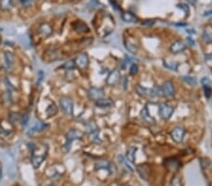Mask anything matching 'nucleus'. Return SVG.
<instances>
[{"instance_id": "f8f14e48", "label": "nucleus", "mask_w": 212, "mask_h": 186, "mask_svg": "<svg viewBox=\"0 0 212 186\" xmlns=\"http://www.w3.org/2000/svg\"><path fill=\"white\" fill-rule=\"evenodd\" d=\"M38 31H39V34L42 35L43 38H48L53 34V28L51 25L47 24V23H43L39 26Z\"/></svg>"}, {"instance_id": "2f4dec72", "label": "nucleus", "mask_w": 212, "mask_h": 186, "mask_svg": "<svg viewBox=\"0 0 212 186\" xmlns=\"http://www.w3.org/2000/svg\"><path fill=\"white\" fill-rule=\"evenodd\" d=\"M28 120H30V117H28V114H24L22 116V120H21V124L23 126H26V124L28 123Z\"/></svg>"}, {"instance_id": "423d86ee", "label": "nucleus", "mask_w": 212, "mask_h": 186, "mask_svg": "<svg viewBox=\"0 0 212 186\" xmlns=\"http://www.w3.org/2000/svg\"><path fill=\"white\" fill-rule=\"evenodd\" d=\"M158 113L161 119L164 120H168L171 119L172 115L173 114V107L169 105L168 103H160L158 107Z\"/></svg>"}, {"instance_id": "412c9836", "label": "nucleus", "mask_w": 212, "mask_h": 186, "mask_svg": "<svg viewBox=\"0 0 212 186\" xmlns=\"http://www.w3.org/2000/svg\"><path fill=\"white\" fill-rule=\"evenodd\" d=\"M111 166V164L107 161V160H101L98 161L95 164V168L96 170H99V169H109V167Z\"/></svg>"}, {"instance_id": "39448f33", "label": "nucleus", "mask_w": 212, "mask_h": 186, "mask_svg": "<svg viewBox=\"0 0 212 186\" xmlns=\"http://www.w3.org/2000/svg\"><path fill=\"white\" fill-rule=\"evenodd\" d=\"M89 63H90V59H89V56L86 53H82L79 56H76V58L75 59V67L78 69L83 71L86 70L87 68L89 67Z\"/></svg>"}, {"instance_id": "58836bf2", "label": "nucleus", "mask_w": 212, "mask_h": 186, "mask_svg": "<svg viewBox=\"0 0 212 186\" xmlns=\"http://www.w3.org/2000/svg\"><path fill=\"white\" fill-rule=\"evenodd\" d=\"M188 42H189L191 45H194V42H193V40H192V39H190V38H188Z\"/></svg>"}, {"instance_id": "0eeeda50", "label": "nucleus", "mask_w": 212, "mask_h": 186, "mask_svg": "<svg viewBox=\"0 0 212 186\" xmlns=\"http://www.w3.org/2000/svg\"><path fill=\"white\" fill-rule=\"evenodd\" d=\"M105 91L102 87H96V86H92L88 90V97L92 101H98L102 98H104Z\"/></svg>"}, {"instance_id": "72a5a7b5", "label": "nucleus", "mask_w": 212, "mask_h": 186, "mask_svg": "<svg viewBox=\"0 0 212 186\" xmlns=\"http://www.w3.org/2000/svg\"><path fill=\"white\" fill-rule=\"evenodd\" d=\"M177 7H178V8H182L183 11H184L187 14L189 12V6H188L187 4H183V3H181V4H178V5H177Z\"/></svg>"}, {"instance_id": "c9c22d12", "label": "nucleus", "mask_w": 212, "mask_h": 186, "mask_svg": "<svg viewBox=\"0 0 212 186\" xmlns=\"http://www.w3.org/2000/svg\"><path fill=\"white\" fill-rule=\"evenodd\" d=\"M206 61L208 63V64H211L212 63V54H209V55H207L206 57H205Z\"/></svg>"}, {"instance_id": "393cba45", "label": "nucleus", "mask_w": 212, "mask_h": 186, "mask_svg": "<svg viewBox=\"0 0 212 186\" xmlns=\"http://www.w3.org/2000/svg\"><path fill=\"white\" fill-rule=\"evenodd\" d=\"M137 151V149L136 148H133V147H131V148H129L127 150V159L130 162V163H134L135 161V153H136Z\"/></svg>"}, {"instance_id": "6e6552de", "label": "nucleus", "mask_w": 212, "mask_h": 186, "mask_svg": "<svg viewBox=\"0 0 212 186\" xmlns=\"http://www.w3.org/2000/svg\"><path fill=\"white\" fill-rule=\"evenodd\" d=\"M184 135H185V129L180 126L175 127L171 132L172 139L176 143H181L183 138H184Z\"/></svg>"}, {"instance_id": "f257e3e1", "label": "nucleus", "mask_w": 212, "mask_h": 186, "mask_svg": "<svg viewBox=\"0 0 212 186\" xmlns=\"http://www.w3.org/2000/svg\"><path fill=\"white\" fill-rule=\"evenodd\" d=\"M30 150L31 152V163L34 168H39L40 165L43 164V160L46 157L47 154V147L43 145V147L38 148L34 143H30Z\"/></svg>"}, {"instance_id": "ea45409f", "label": "nucleus", "mask_w": 212, "mask_h": 186, "mask_svg": "<svg viewBox=\"0 0 212 186\" xmlns=\"http://www.w3.org/2000/svg\"><path fill=\"white\" fill-rule=\"evenodd\" d=\"M1 179H2V170L0 168V181H1Z\"/></svg>"}, {"instance_id": "cd10ccee", "label": "nucleus", "mask_w": 212, "mask_h": 186, "mask_svg": "<svg viewBox=\"0 0 212 186\" xmlns=\"http://www.w3.org/2000/svg\"><path fill=\"white\" fill-rule=\"evenodd\" d=\"M75 67V60H69V61H67V62H66V63H64V64H63V66H62V68H64V69L68 70V71H70V70L74 69Z\"/></svg>"}, {"instance_id": "e433bc0d", "label": "nucleus", "mask_w": 212, "mask_h": 186, "mask_svg": "<svg viewBox=\"0 0 212 186\" xmlns=\"http://www.w3.org/2000/svg\"><path fill=\"white\" fill-rule=\"evenodd\" d=\"M19 1H20V3H21L22 5H27V4L30 3L31 0H19Z\"/></svg>"}, {"instance_id": "4c0bfd02", "label": "nucleus", "mask_w": 212, "mask_h": 186, "mask_svg": "<svg viewBox=\"0 0 212 186\" xmlns=\"http://www.w3.org/2000/svg\"><path fill=\"white\" fill-rule=\"evenodd\" d=\"M127 82H128V80H127V77L126 76V77H124V83H123V87H124V89H127Z\"/></svg>"}, {"instance_id": "c85d7f7f", "label": "nucleus", "mask_w": 212, "mask_h": 186, "mask_svg": "<svg viewBox=\"0 0 212 186\" xmlns=\"http://www.w3.org/2000/svg\"><path fill=\"white\" fill-rule=\"evenodd\" d=\"M164 66H165L166 68H168V69H170V70H172V71L177 72V67H178V64H177V63H176V62H171V63L165 62V63H164Z\"/></svg>"}, {"instance_id": "7ed1b4c3", "label": "nucleus", "mask_w": 212, "mask_h": 186, "mask_svg": "<svg viewBox=\"0 0 212 186\" xmlns=\"http://www.w3.org/2000/svg\"><path fill=\"white\" fill-rule=\"evenodd\" d=\"M3 159L5 161V164L7 165V171L8 174L11 178H15L16 177V166H15V162L13 156L7 151H4L2 153Z\"/></svg>"}, {"instance_id": "4468645a", "label": "nucleus", "mask_w": 212, "mask_h": 186, "mask_svg": "<svg viewBox=\"0 0 212 186\" xmlns=\"http://www.w3.org/2000/svg\"><path fill=\"white\" fill-rule=\"evenodd\" d=\"M74 25V29L78 33H85V32H89L90 28L88 27V25H87L84 22L82 21H76L73 24Z\"/></svg>"}, {"instance_id": "7c9ffc66", "label": "nucleus", "mask_w": 212, "mask_h": 186, "mask_svg": "<svg viewBox=\"0 0 212 186\" xmlns=\"http://www.w3.org/2000/svg\"><path fill=\"white\" fill-rule=\"evenodd\" d=\"M204 92H205V96L207 98H209L212 94V89L211 86H204Z\"/></svg>"}, {"instance_id": "5701e85b", "label": "nucleus", "mask_w": 212, "mask_h": 186, "mask_svg": "<svg viewBox=\"0 0 212 186\" xmlns=\"http://www.w3.org/2000/svg\"><path fill=\"white\" fill-rule=\"evenodd\" d=\"M118 160H119V162H120V164H124L127 166V168L129 170V171H131V172H133L134 171V169H133V166L131 165V164H130V162L124 157V156H123V155H119L118 156Z\"/></svg>"}, {"instance_id": "bb28decb", "label": "nucleus", "mask_w": 212, "mask_h": 186, "mask_svg": "<svg viewBox=\"0 0 212 186\" xmlns=\"http://www.w3.org/2000/svg\"><path fill=\"white\" fill-rule=\"evenodd\" d=\"M124 45H126L127 49V50H128L130 53H132V54H136V53H137L138 48H137L136 45L132 44L131 42H127V41L124 42Z\"/></svg>"}, {"instance_id": "9b49d317", "label": "nucleus", "mask_w": 212, "mask_h": 186, "mask_svg": "<svg viewBox=\"0 0 212 186\" xmlns=\"http://www.w3.org/2000/svg\"><path fill=\"white\" fill-rule=\"evenodd\" d=\"M136 91L140 96H141L143 98H154V97H156L155 92H154L153 89H147V87L141 86V85H138L136 86Z\"/></svg>"}, {"instance_id": "4be33fe9", "label": "nucleus", "mask_w": 212, "mask_h": 186, "mask_svg": "<svg viewBox=\"0 0 212 186\" xmlns=\"http://www.w3.org/2000/svg\"><path fill=\"white\" fill-rule=\"evenodd\" d=\"M45 112H46V114H47L48 117H51L55 116V115L57 114V105H56L54 103H51L49 105L47 106V108H46Z\"/></svg>"}, {"instance_id": "a19ab883", "label": "nucleus", "mask_w": 212, "mask_h": 186, "mask_svg": "<svg viewBox=\"0 0 212 186\" xmlns=\"http://www.w3.org/2000/svg\"><path fill=\"white\" fill-rule=\"evenodd\" d=\"M46 186H56L55 184H49V185H46Z\"/></svg>"}, {"instance_id": "a211bd4d", "label": "nucleus", "mask_w": 212, "mask_h": 186, "mask_svg": "<svg viewBox=\"0 0 212 186\" xmlns=\"http://www.w3.org/2000/svg\"><path fill=\"white\" fill-rule=\"evenodd\" d=\"M113 104V102L109 99V98H102V99L98 100L95 102V105L98 106V107H101V108H106V107H110L111 105Z\"/></svg>"}, {"instance_id": "6ab92c4d", "label": "nucleus", "mask_w": 212, "mask_h": 186, "mask_svg": "<svg viewBox=\"0 0 212 186\" xmlns=\"http://www.w3.org/2000/svg\"><path fill=\"white\" fill-rule=\"evenodd\" d=\"M45 128H46V124L45 123H43V121H38V122L35 123V125L30 130V133H28V134H32L33 133H36V132H42Z\"/></svg>"}, {"instance_id": "2eb2a0df", "label": "nucleus", "mask_w": 212, "mask_h": 186, "mask_svg": "<svg viewBox=\"0 0 212 186\" xmlns=\"http://www.w3.org/2000/svg\"><path fill=\"white\" fill-rule=\"evenodd\" d=\"M4 58H5V63L8 69H12L14 64V56L12 52L5 51L4 52Z\"/></svg>"}, {"instance_id": "a878e982", "label": "nucleus", "mask_w": 212, "mask_h": 186, "mask_svg": "<svg viewBox=\"0 0 212 186\" xmlns=\"http://www.w3.org/2000/svg\"><path fill=\"white\" fill-rule=\"evenodd\" d=\"M141 117H142V119L144 120H146V121H149V122H151V121H154V120H153V117L149 115V113H148V111H147V109H146V107H144V108L141 110Z\"/></svg>"}, {"instance_id": "aec40b11", "label": "nucleus", "mask_w": 212, "mask_h": 186, "mask_svg": "<svg viewBox=\"0 0 212 186\" xmlns=\"http://www.w3.org/2000/svg\"><path fill=\"white\" fill-rule=\"evenodd\" d=\"M13 6L12 0H0V9L1 11H9Z\"/></svg>"}, {"instance_id": "f3484780", "label": "nucleus", "mask_w": 212, "mask_h": 186, "mask_svg": "<svg viewBox=\"0 0 212 186\" xmlns=\"http://www.w3.org/2000/svg\"><path fill=\"white\" fill-rule=\"evenodd\" d=\"M122 19L127 23H136L138 21L137 16H135L130 12H124L122 13Z\"/></svg>"}, {"instance_id": "20e7f679", "label": "nucleus", "mask_w": 212, "mask_h": 186, "mask_svg": "<svg viewBox=\"0 0 212 186\" xmlns=\"http://www.w3.org/2000/svg\"><path fill=\"white\" fill-rule=\"evenodd\" d=\"M60 106L65 115L72 116L74 112V102L69 97H61L60 99Z\"/></svg>"}, {"instance_id": "ddd939ff", "label": "nucleus", "mask_w": 212, "mask_h": 186, "mask_svg": "<svg viewBox=\"0 0 212 186\" xmlns=\"http://www.w3.org/2000/svg\"><path fill=\"white\" fill-rule=\"evenodd\" d=\"M187 49V46L185 45L184 42H182L181 41H176L173 42L171 47H170V50L172 54H179L184 52Z\"/></svg>"}, {"instance_id": "f704fd0d", "label": "nucleus", "mask_w": 212, "mask_h": 186, "mask_svg": "<svg viewBox=\"0 0 212 186\" xmlns=\"http://www.w3.org/2000/svg\"><path fill=\"white\" fill-rule=\"evenodd\" d=\"M202 85H203V86H210L211 84H210V81H209V79L207 77H204V78H202Z\"/></svg>"}, {"instance_id": "473e14b6", "label": "nucleus", "mask_w": 212, "mask_h": 186, "mask_svg": "<svg viewBox=\"0 0 212 186\" xmlns=\"http://www.w3.org/2000/svg\"><path fill=\"white\" fill-rule=\"evenodd\" d=\"M154 24H155V21H154V20H145V21L141 22V25L142 26H146V27L152 26Z\"/></svg>"}, {"instance_id": "1a4fd4ad", "label": "nucleus", "mask_w": 212, "mask_h": 186, "mask_svg": "<svg viewBox=\"0 0 212 186\" xmlns=\"http://www.w3.org/2000/svg\"><path fill=\"white\" fill-rule=\"evenodd\" d=\"M120 79H121L120 71L119 70H113L108 75L107 80H106V83H107V85L109 86H113L117 85L120 82Z\"/></svg>"}, {"instance_id": "79ce46f5", "label": "nucleus", "mask_w": 212, "mask_h": 186, "mask_svg": "<svg viewBox=\"0 0 212 186\" xmlns=\"http://www.w3.org/2000/svg\"><path fill=\"white\" fill-rule=\"evenodd\" d=\"M0 31H2V28L1 27H0Z\"/></svg>"}, {"instance_id": "9d476101", "label": "nucleus", "mask_w": 212, "mask_h": 186, "mask_svg": "<svg viewBox=\"0 0 212 186\" xmlns=\"http://www.w3.org/2000/svg\"><path fill=\"white\" fill-rule=\"evenodd\" d=\"M161 91H162V95L165 97H172L175 95L176 90H175V85L170 80L164 82L161 86Z\"/></svg>"}, {"instance_id": "c756f323", "label": "nucleus", "mask_w": 212, "mask_h": 186, "mask_svg": "<svg viewBox=\"0 0 212 186\" xmlns=\"http://www.w3.org/2000/svg\"><path fill=\"white\" fill-rule=\"evenodd\" d=\"M138 71H139V67L137 64H132L130 66V69H129V73L131 75H136L138 73Z\"/></svg>"}, {"instance_id": "dca6fc26", "label": "nucleus", "mask_w": 212, "mask_h": 186, "mask_svg": "<svg viewBox=\"0 0 212 186\" xmlns=\"http://www.w3.org/2000/svg\"><path fill=\"white\" fill-rule=\"evenodd\" d=\"M203 40L207 42L210 43L212 42V26L211 25H207L204 28L203 31Z\"/></svg>"}, {"instance_id": "f03ea898", "label": "nucleus", "mask_w": 212, "mask_h": 186, "mask_svg": "<svg viewBox=\"0 0 212 186\" xmlns=\"http://www.w3.org/2000/svg\"><path fill=\"white\" fill-rule=\"evenodd\" d=\"M83 136V134L76 129H72L70 131H68V133L66 134V143L63 146V151L64 153H68L71 150V145L73 143V141L75 140H80Z\"/></svg>"}, {"instance_id": "b1692460", "label": "nucleus", "mask_w": 212, "mask_h": 186, "mask_svg": "<svg viewBox=\"0 0 212 186\" xmlns=\"http://www.w3.org/2000/svg\"><path fill=\"white\" fill-rule=\"evenodd\" d=\"M181 80H183L185 83L189 84V86H194L197 85V79L195 77H192V76H189V75H186V76H182L180 77Z\"/></svg>"}]
</instances>
